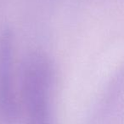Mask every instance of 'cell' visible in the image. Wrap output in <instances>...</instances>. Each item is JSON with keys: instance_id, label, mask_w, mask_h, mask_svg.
Listing matches in <instances>:
<instances>
[{"instance_id": "6da1fadb", "label": "cell", "mask_w": 124, "mask_h": 124, "mask_svg": "<svg viewBox=\"0 0 124 124\" xmlns=\"http://www.w3.org/2000/svg\"><path fill=\"white\" fill-rule=\"evenodd\" d=\"M54 74L53 63L43 52L33 50L23 58L20 70L21 94L35 124L47 122Z\"/></svg>"}, {"instance_id": "7a4b0ae2", "label": "cell", "mask_w": 124, "mask_h": 124, "mask_svg": "<svg viewBox=\"0 0 124 124\" xmlns=\"http://www.w3.org/2000/svg\"><path fill=\"white\" fill-rule=\"evenodd\" d=\"M14 35L9 27L0 31V112L12 118L17 111L12 81Z\"/></svg>"}]
</instances>
